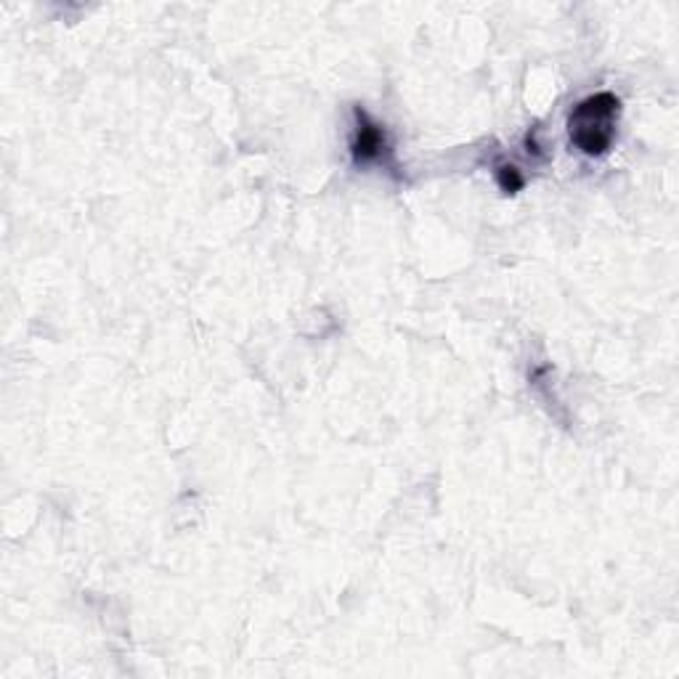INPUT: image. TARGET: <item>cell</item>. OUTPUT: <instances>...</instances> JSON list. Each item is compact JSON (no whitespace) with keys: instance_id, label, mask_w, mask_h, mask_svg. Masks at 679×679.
I'll use <instances>...</instances> for the list:
<instances>
[{"instance_id":"cell-3","label":"cell","mask_w":679,"mask_h":679,"mask_svg":"<svg viewBox=\"0 0 679 679\" xmlns=\"http://www.w3.org/2000/svg\"><path fill=\"white\" fill-rule=\"evenodd\" d=\"M496 181H500L502 192H507V194H515L517 189H523V176L513 165H502L500 171H496Z\"/></svg>"},{"instance_id":"cell-2","label":"cell","mask_w":679,"mask_h":679,"mask_svg":"<svg viewBox=\"0 0 679 679\" xmlns=\"http://www.w3.org/2000/svg\"><path fill=\"white\" fill-rule=\"evenodd\" d=\"M351 154L356 165H374L382 163L388 154V136L385 127L380 123H374L369 114L361 110H356V131L351 138Z\"/></svg>"},{"instance_id":"cell-1","label":"cell","mask_w":679,"mask_h":679,"mask_svg":"<svg viewBox=\"0 0 679 679\" xmlns=\"http://www.w3.org/2000/svg\"><path fill=\"white\" fill-rule=\"evenodd\" d=\"M618 114H621V101L608 91L579 101L568 117L570 144L587 157H603L614 146Z\"/></svg>"}]
</instances>
